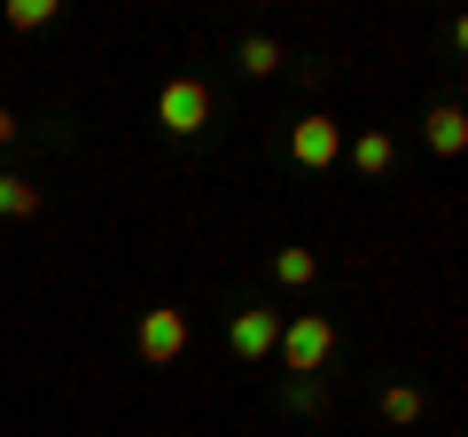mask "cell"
<instances>
[{"mask_svg":"<svg viewBox=\"0 0 468 437\" xmlns=\"http://www.w3.org/2000/svg\"><path fill=\"white\" fill-rule=\"evenodd\" d=\"M187 336H196V328H187L180 304H149V313H141V328H133V352L149 359V368H172V359L187 352Z\"/></svg>","mask_w":468,"mask_h":437,"instance_id":"obj_3","label":"cell"},{"mask_svg":"<svg viewBox=\"0 0 468 437\" xmlns=\"http://www.w3.org/2000/svg\"><path fill=\"white\" fill-rule=\"evenodd\" d=\"M421 414H430V399H421L414 383H390V390H383V421H390V430H414Z\"/></svg>","mask_w":468,"mask_h":437,"instance_id":"obj_10","label":"cell"},{"mask_svg":"<svg viewBox=\"0 0 468 437\" xmlns=\"http://www.w3.org/2000/svg\"><path fill=\"white\" fill-rule=\"evenodd\" d=\"M289 156H297V172H328V165H344V125L335 118H297L289 125Z\"/></svg>","mask_w":468,"mask_h":437,"instance_id":"obj_5","label":"cell"},{"mask_svg":"<svg viewBox=\"0 0 468 437\" xmlns=\"http://www.w3.org/2000/svg\"><path fill=\"white\" fill-rule=\"evenodd\" d=\"M211 110L218 101H211L203 79H165V94H156V125H165L172 141H196L203 125H211Z\"/></svg>","mask_w":468,"mask_h":437,"instance_id":"obj_2","label":"cell"},{"mask_svg":"<svg viewBox=\"0 0 468 437\" xmlns=\"http://www.w3.org/2000/svg\"><path fill=\"white\" fill-rule=\"evenodd\" d=\"M282 406H289V414H320V406H328V390H320L313 375H297V383L282 390Z\"/></svg>","mask_w":468,"mask_h":437,"instance_id":"obj_13","label":"cell"},{"mask_svg":"<svg viewBox=\"0 0 468 437\" xmlns=\"http://www.w3.org/2000/svg\"><path fill=\"white\" fill-rule=\"evenodd\" d=\"M344 156H351L359 180H383V172L399 165V141H390V133H359V141H344Z\"/></svg>","mask_w":468,"mask_h":437,"instance_id":"obj_7","label":"cell"},{"mask_svg":"<svg viewBox=\"0 0 468 437\" xmlns=\"http://www.w3.org/2000/svg\"><path fill=\"white\" fill-rule=\"evenodd\" d=\"M313 273H320L313 250H273V282H282V289H304Z\"/></svg>","mask_w":468,"mask_h":437,"instance_id":"obj_11","label":"cell"},{"mask_svg":"<svg viewBox=\"0 0 468 437\" xmlns=\"http://www.w3.org/2000/svg\"><path fill=\"white\" fill-rule=\"evenodd\" d=\"M273 344H282V313H273V304H234L227 313V352L234 359H273Z\"/></svg>","mask_w":468,"mask_h":437,"instance_id":"obj_4","label":"cell"},{"mask_svg":"<svg viewBox=\"0 0 468 437\" xmlns=\"http://www.w3.org/2000/svg\"><path fill=\"white\" fill-rule=\"evenodd\" d=\"M421 141H430L437 156H461L468 149V110H461V101H437L430 118H421Z\"/></svg>","mask_w":468,"mask_h":437,"instance_id":"obj_6","label":"cell"},{"mask_svg":"<svg viewBox=\"0 0 468 437\" xmlns=\"http://www.w3.org/2000/svg\"><path fill=\"white\" fill-rule=\"evenodd\" d=\"M39 211H48V187L24 172H0V218H39Z\"/></svg>","mask_w":468,"mask_h":437,"instance_id":"obj_8","label":"cell"},{"mask_svg":"<svg viewBox=\"0 0 468 437\" xmlns=\"http://www.w3.org/2000/svg\"><path fill=\"white\" fill-rule=\"evenodd\" d=\"M16 133H24V125H16V110H0V149H8Z\"/></svg>","mask_w":468,"mask_h":437,"instance_id":"obj_14","label":"cell"},{"mask_svg":"<svg viewBox=\"0 0 468 437\" xmlns=\"http://www.w3.org/2000/svg\"><path fill=\"white\" fill-rule=\"evenodd\" d=\"M55 16H63L55 0H8V32H48Z\"/></svg>","mask_w":468,"mask_h":437,"instance_id":"obj_12","label":"cell"},{"mask_svg":"<svg viewBox=\"0 0 468 437\" xmlns=\"http://www.w3.org/2000/svg\"><path fill=\"white\" fill-rule=\"evenodd\" d=\"M289 375H320L335 359V320L328 313H282V344H273Z\"/></svg>","mask_w":468,"mask_h":437,"instance_id":"obj_1","label":"cell"},{"mask_svg":"<svg viewBox=\"0 0 468 437\" xmlns=\"http://www.w3.org/2000/svg\"><path fill=\"white\" fill-rule=\"evenodd\" d=\"M234 63L250 70V79H273V70H282V39H273V32H250L242 48H234Z\"/></svg>","mask_w":468,"mask_h":437,"instance_id":"obj_9","label":"cell"}]
</instances>
